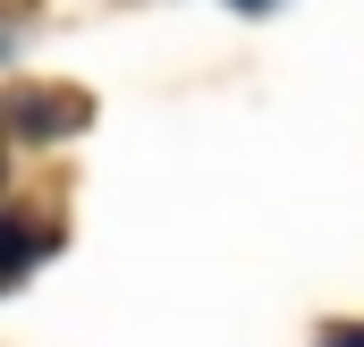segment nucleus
I'll return each mask as SVG.
<instances>
[{
  "mask_svg": "<svg viewBox=\"0 0 364 347\" xmlns=\"http://www.w3.org/2000/svg\"><path fill=\"white\" fill-rule=\"evenodd\" d=\"M322 347H364V322H348V331H331Z\"/></svg>",
  "mask_w": 364,
  "mask_h": 347,
  "instance_id": "1",
  "label": "nucleus"
},
{
  "mask_svg": "<svg viewBox=\"0 0 364 347\" xmlns=\"http://www.w3.org/2000/svg\"><path fill=\"white\" fill-rule=\"evenodd\" d=\"M229 9H272V0H229Z\"/></svg>",
  "mask_w": 364,
  "mask_h": 347,
  "instance_id": "2",
  "label": "nucleus"
}]
</instances>
